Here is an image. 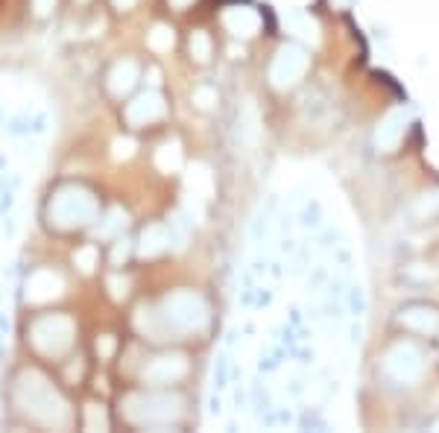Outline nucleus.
I'll list each match as a JSON object with an SVG mask.
<instances>
[{"label":"nucleus","instance_id":"obj_1","mask_svg":"<svg viewBox=\"0 0 439 433\" xmlns=\"http://www.w3.org/2000/svg\"><path fill=\"white\" fill-rule=\"evenodd\" d=\"M26 129H30V126H26V117H15V121H12V126H9V132H12V135H24Z\"/></svg>","mask_w":439,"mask_h":433},{"label":"nucleus","instance_id":"obj_2","mask_svg":"<svg viewBox=\"0 0 439 433\" xmlns=\"http://www.w3.org/2000/svg\"><path fill=\"white\" fill-rule=\"evenodd\" d=\"M0 331H6V322H3V317H0Z\"/></svg>","mask_w":439,"mask_h":433}]
</instances>
